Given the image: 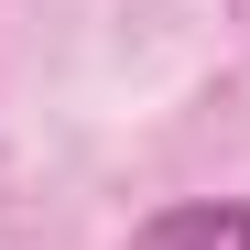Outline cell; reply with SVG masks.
<instances>
[{
	"mask_svg": "<svg viewBox=\"0 0 250 250\" xmlns=\"http://www.w3.org/2000/svg\"><path fill=\"white\" fill-rule=\"evenodd\" d=\"M131 250H250V207H229V196L152 207V218L131 229Z\"/></svg>",
	"mask_w": 250,
	"mask_h": 250,
	"instance_id": "1",
	"label": "cell"
}]
</instances>
